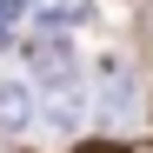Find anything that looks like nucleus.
Segmentation results:
<instances>
[{
	"mask_svg": "<svg viewBox=\"0 0 153 153\" xmlns=\"http://www.w3.org/2000/svg\"><path fill=\"white\" fill-rule=\"evenodd\" d=\"M27 120H33L27 87H13V80H7V87H0V126H27Z\"/></svg>",
	"mask_w": 153,
	"mask_h": 153,
	"instance_id": "f257e3e1",
	"label": "nucleus"
},
{
	"mask_svg": "<svg viewBox=\"0 0 153 153\" xmlns=\"http://www.w3.org/2000/svg\"><path fill=\"white\" fill-rule=\"evenodd\" d=\"M146 33H153V13H146Z\"/></svg>",
	"mask_w": 153,
	"mask_h": 153,
	"instance_id": "f03ea898",
	"label": "nucleus"
},
{
	"mask_svg": "<svg viewBox=\"0 0 153 153\" xmlns=\"http://www.w3.org/2000/svg\"><path fill=\"white\" fill-rule=\"evenodd\" d=\"M80 153H100V146H80Z\"/></svg>",
	"mask_w": 153,
	"mask_h": 153,
	"instance_id": "7ed1b4c3",
	"label": "nucleus"
}]
</instances>
